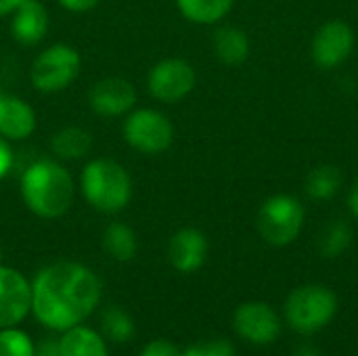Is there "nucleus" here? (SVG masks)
I'll use <instances>...</instances> for the list:
<instances>
[{
  "mask_svg": "<svg viewBox=\"0 0 358 356\" xmlns=\"http://www.w3.org/2000/svg\"><path fill=\"white\" fill-rule=\"evenodd\" d=\"M99 277L78 262L44 266L31 285V311L36 319L55 332L80 325L99 304Z\"/></svg>",
  "mask_w": 358,
  "mask_h": 356,
  "instance_id": "nucleus-1",
  "label": "nucleus"
},
{
  "mask_svg": "<svg viewBox=\"0 0 358 356\" xmlns=\"http://www.w3.org/2000/svg\"><path fill=\"white\" fill-rule=\"evenodd\" d=\"M19 191L25 208L34 216L55 220L69 212L76 195V183L59 159L42 157L23 170Z\"/></svg>",
  "mask_w": 358,
  "mask_h": 356,
  "instance_id": "nucleus-2",
  "label": "nucleus"
},
{
  "mask_svg": "<svg viewBox=\"0 0 358 356\" xmlns=\"http://www.w3.org/2000/svg\"><path fill=\"white\" fill-rule=\"evenodd\" d=\"M80 191L90 208L103 214H117L128 208L134 187L128 170L111 159H90L80 174Z\"/></svg>",
  "mask_w": 358,
  "mask_h": 356,
  "instance_id": "nucleus-3",
  "label": "nucleus"
},
{
  "mask_svg": "<svg viewBox=\"0 0 358 356\" xmlns=\"http://www.w3.org/2000/svg\"><path fill=\"white\" fill-rule=\"evenodd\" d=\"M338 313V298L325 285H302L294 290L285 302L287 323L304 334H317L331 323Z\"/></svg>",
  "mask_w": 358,
  "mask_h": 356,
  "instance_id": "nucleus-4",
  "label": "nucleus"
},
{
  "mask_svg": "<svg viewBox=\"0 0 358 356\" xmlns=\"http://www.w3.org/2000/svg\"><path fill=\"white\" fill-rule=\"evenodd\" d=\"M82 69V57L71 44H50L36 55L29 67V80L42 94H55L76 82Z\"/></svg>",
  "mask_w": 358,
  "mask_h": 356,
  "instance_id": "nucleus-5",
  "label": "nucleus"
},
{
  "mask_svg": "<svg viewBox=\"0 0 358 356\" xmlns=\"http://www.w3.org/2000/svg\"><path fill=\"white\" fill-rule=\"evenodd\" d=\"M304 225V208L294 195H273L268 197L256 216V227L260 237L277 248L289 245L298 239Z\"/></svg>",
  "mask_w": 358,
  "mask_h": 356,
  "instance_id": "nucleus-6",
  "label": "nucleus"
},
{
  "mask_svg": "<svg viewBox=\"0 0 358 356\" xmlns=\"http://www.w3.org/2000/svg\"><path fill=\"white\" fill-rule=\"evenodd\" d=\"M124 141L138 153L145 155H159L168 151L174 143V126L166 113L141 107L126 113L124 120Z\"/></svg>",
  "mask_w": 358,
  "mask_h": 356,
  "instance_id": "nucleus-7",
  "label": "nucleus"
},
{
  "mask_svg": "<svg viewBox=\"0 0 358 356\" xmlns=\"http://www.w3.org/2000/svg\"><path fill=\"white\" fill-rule=\"evenodd\" d=\"M197 73L193 65L178 57L157 61L147 73V90L162 103H178L195 88Z\"/></svg>",
  "mask_w": 358,
  "mask_h": 356,
  "instance_id": "nucleus-8",
  "label": "nucleus"
},
{
  "mask_svg": "<svg viewBox=\"0 0 358 356\" xmlns=\"http://www.w3.org/2000/svg\"><path fill=\"white\" fill-rule=\"evenodd\" d=\"M355 48V31L348 23L334 19L323 23L310 44L313 59L319 67L331 69L344 63Z\"/></svg>",
  "mask_w": 358,
  "mask_h": 356,
  "instance_id": "nucleus-9",
  "label": "nucleus"
},
{
  "mask_svg": "<svg viewBox=\"0 0 358 356\" xmlns=\"http://www.w3.org/2000/svg\"><path fill=\"white\" fill-rule=\"evenodd\" d=\"M235 332L256 346H266L275 342L281 334V321L273 306L264 302H248L235 311L233 317Z\"/></svg>",
  "mask_w": 358,
  "mask_h": 356,
  "instance_id": "nucleus-10",
  "label": "nucleus"
},
{
  "mask_svg": "<svg viewBox=\"0 0 358 356\" xmlns=\"http://www.w3.org/2000/svg\"><path fill=\"white\" fill-rule=\"evenodd\" d=\"M88 105L101 118L126 115L136 105V88L126 78H103L90 86Z\"/></svg>",
  "mask_w": 358,
  "mask_h": 356,
  "instance_id": "nucleus-11",
  "label": "nucleus"
},
{
  "mask_svg": "<svg viewBox=\"0 0 358 356\" xmlns=\"http://www.w3.org/2000/svg\"><path fill=\"white\" fill-rule=\"evenodd\" d=\"M29 311L31 285L19 271L0 264V327L19 325Z\"/></svg>",
  "mask_w": 358,
  "mask_h": 356,
  "instance_id": "nucleus-12",
  "label": "nucleus"
},
{
  "mask_svg": "<svg viewBox=\"0 0 358 356\" xmlns=\"http://www.w3.org/2000/svg\"><path fill=\"white\" fill-rule=\"evenodd\" d=\"M208 237L193 227L176 231L168 241V260L178 273H195L208 258Z\"/></svg>",
  "mask_w": 358,
  "mask_h": 356,
  "instance_id": "nucleus-13",
  "label": "nucleus"
},
{
  "mask_svg": "<svg viewBox=\"0 0 358 356\" xmlns=\"http://www.w3.org/2000/svg\"><path fill=\"white\" fill-rule=\"evenodd\" d=\"M50 19L42 0H21L10 15V36L23 46L42 42L48 34Z\"/></svg>",
  "mask_w": 358,
  "mask_h": 356,
  "instance_id": "nucleus-14",
  "label": "nucleus"
},
{
  "mask_svg": "<svg viewBox=\"0 0 358 356\" xmlns=\"http://www.w3.org/2000/svg\"><path fill=\"white\" fill-rule=\"evenodd\" d=\"M36 130L34 107L10 92L0 90V136L6 141H23Z\"/></svg>",
  "mask_w": 358,
  "mask_h": 356,
  "instance_id": "nucleus-15",
  "label": "nucleus"
},
{
  "mask_svg": "<svg viewBox=\"0 0 358 356\" xmlns=\"http://www.w3.org/2000/svg\"><path fill=\"white\" fill-rule=\"evenodd\" d=\"M50 151L61 162H76L90 153L92 134L80 126H63L50 136Z\"/></svg>",
  "mask_w": 358,
  "mask_h": 356,
  "instance_id": "nucleus-16",
  "label": "nucleus"
},
{
  "mask_svg": "<svg viewBox=\"0 0 358 356\" xmlns=\"http://www.w3.org/2000/svg\"><path fill=\"white\" fill-rule=\"evenodd\" d=\"M214 55L224 65H241L250 57V40L248 34L233 25H222L214 31L212 38Z\"/></svg>",
  "mask_w": 358,
  "mask_h": 356,
  "instance_id": "nucleus-17",
  "label": "nucleus"
},
{
  "mask_svg": "<svg viewBox=\"0 0 358 356\" xmlns=\"http://www.w3.org/2000/svg\"><path fill=\"white\" fill-rule=\"evenodd\" d=\"M61 356H109L103 338L88 327H71L59 340Z\"/></svg>",
  "mask_w": 358,
  "mask_h": 356,
  "instance_id": "nucleus-18",
  "label": "nucleus"
},
{
  "mask_svg": "<svg viewBox=\"0 0 358 356\" xmlns=\"http://www.w3.org/2000/svg\"><path fill=\"white\" fill-rule=\"evenodd\" d=\"M180 15L199 25H214L229 15L235 0H174Z\"/></svg>",
  "mask_w": 358,
  "mask_h": 356,
  "instance_id": "nucleus-19",
  "label": "nucleus"
},
{
  "mask_svg": "<svg viewBox=\"0 0 358 356\" xmlns=\"http://www.w3.org/2000/svg\"><path fill=\"white\" fill-rule=\"evenodd\" d=\"M103 248L105 252L117 260V262H128L136 256V250H138V241H136V235L134 231L124 225V222H111L105 233H103Z\"/></svg>",
  "mask_w": 358,
  "mask_h": 356,
  "instance_id": "nucleus-20",
  "label": "nucleus"
},
{
  "mask_svg": "<svg viewBox=\"0 0 358 356\" xmlns=\"http://www.w3.org/2000/svg\"><path fill=\"white\" fill-rule=\"evenodd\" d=\"M342 180H344V176L338 166H331V164L317 166L315 170H310V174L306 178V193L319 201L331 199L340 191Z\"/></svg>",
  "mask_w": 358,
  "mask_h": 356,
  "instance_id": "nucleus-21",
  "label": "nucleus"
},
{
  "mask_svg": "<svg viewBox=\"0 0 358 356\" xmlns=\"http://www.w3.org/2000/svg\"><path fill=\"white\" fill-rule=\"evenodd\" d=\"M352 243V229L344 220H334L329 222L321 237H319V252L325 258H338L342 256Z\"/></svg>",
  "mask_w": 358,
  "mask_h": 356,
  "instance_id": "nucleus-22",
  "label": "nucleus"
},
{
  "mask_svg": "<svg viewBox=\"0 0 358 356\" xmlns=\"http://www.w3.org/2000/svg\"><path fill=\"white\" fill-rule=\"evenodd\" d=\"M103 332L111 342H128L134 336V323L122 308H109L103 315Z\"/></svg>",
  "mask_w": 358,
  "mask_h": 356,
  "instance_id": "nucleus-23",
  "label": "nucleus"
},
{
  "mask_svg": "<svg viewBox=\"0 0 358 356\" xmlns=\"http://www.w3.org/2000/svg\"><path fill=\"white\" fill-rule=\"evenodd\" d=\"M0 356H34V344L23 332L6 327L0 332Z\"/></svg>",
  "mask_w": 358,
  "mask_h": 356,
  "instance_id": "nucleus-24",
  "label": "nucleus"
},
{
  "mask_svg": "<svg viewBox=\"0 0 358 356\" xmlns=\"http://www.w3.org/2000/svg\"><path fill=\"white\" fill-rule=\"evenodd\" d=\"M182 356H235V348L227 340H212L187 348Z\"/></svg>",
  "mask_w": 358,
  "mask_h": 356,
  "instance_id": "nucleus-25",
  "label": "nucleus"
},
{
  "mask_svg": "<svg viewBox=\"0 0 358 356\" xmlns=\"http://www.w3.org/2000/svg\"><path fill=\"white\" fill-rule=\"evenodd\" d=\"M15 164V153L8 145V141L4 136H0V180H4Z\"/></svg>",
  "mask_w": 358,
  "mask_h": 356,
  "instance_id": "nucleus-26",
  "label": "nucleus"
},
{
  "mask_svg": "<svg viewBox=\"0 0 358 356\" xmlns=\"http://www.w3.org/2000/svg\"><path fill=\"white\" fill-rule=\"evenodd\" d=\"M141 356H182V353L174 346V344H170V342H164V340H157V342H151Z\"/></svg>",
  "mask_w": 358,
  "mask_h": 356,
  "instance_id": "nucleus-27",
  "label": "nucleus"
},
{
  "mask_svg": "<svg viewBox=\"0 0 358 356\" xmlns=\"http://www.w3.org/2000/svg\"><path fill=\"white\" fill-rule=\"evenodd\" d=\"M65 10H71V13H86V10H92L94 6H99L101 0H57Z\"/></svg>",
  "mask_w": 358,
  "mask_h": 356,
  "instance_id": "nucleus-28",
  "label": "nucleus"
},
{
  "mask_svg": "<svg viewBox=\"0 0 358 356\" xmlns=\"http://www.w3.org/2000/svg\"><path fill=\"white\" fill-rule=\"evenodd\" d=\"M34 356H61V348H59V340H42L36 348H34Z\"/></svg>",
  "mask_w": 358,
  "mask_h": 356,
  "instance_id": "nucleus-29",
  "label": "nucleus"
},
{
  "mask_svg": "<svg viewBox=\"0 0 358 356\" xmlns=\"http://www.w3.org/2000/svg\"><path fill=\"white\" fill-rule=\"evenodd\" d=\"M348 208H350V212L358 218V178L355 180V185H352V189L348 193Z\"/></svg>",
  "mask_w": 358,
  "mask_h": 356,
  "instance_id": "nucleus-30",
  "label": "nucleus"
},
{
  "mask_svg": "<svg viewBox=\"0 0 358 356\" xmlns=\"http://www.w3.org/2000/svg\"><path fill=\"white\" fill-rule=\"evenodd\" d=\"M19 4L21 0H0V17H10Z\"/></svg>",
  "mask_w": 358,
  "mask_h": 356,
  "instance_id": "nucleus-31",
  "label": "nucleus"
},
{
  "mask_svg": "<svg viewBox=\"0 0 358 356\" xmlns=\"http://www.w3.org/2000/svg\"><path fill=\"white\" fill-rule=\"evenodd\" d=\"M294 356H323L313 344H300L296 350H294Z\"/></svg>",
  "mask_w": 358,
  "mask_h": 356,
  "instance_id": "nucleus-32",
  "label": "nucleus"
},
{
  "mask_svg": "<svg viewBox=\"0 0 358 356\" xmlns=\"http://www.w3.org/2000/svg\"><path fill=\"white\" fill-rule=\"evenodd\" d=\"M0 264H2V250H0Z\"/></svg>",
  "mask_w": 358,
  "mask_h": 356,
  "instance_id": "nucleus-33",
  "label": "nucleus"
}]
</instances>
